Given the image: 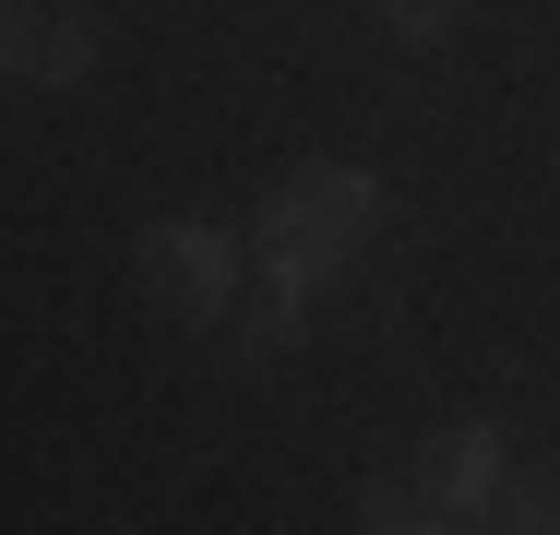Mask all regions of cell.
I'll return each instance as SVG.
<instances>
[{
	"mask_svg": "<svg viewBox=\"0 0 560 535\" xmlns=\"http://www.w3.org/2000/svg\"><path fill=\"white\" fill-rule=\"evenodd\" d=\"M358 238H370V179L358 167H299L262 203V274L275 286H311V274H335Z\"/></svg>",
	"mask_w": 560,
	"mask_h": 535,
	"instance_id": "6da1fadb",
	"label": "cell"
},
{
	"mask_svg": "<svg viewBox=\"0 0 560 535\" xmlns=\"http://www.w3.org/2000/svg\"><path fill=\"white\" fill-rule=\"evenodd\" d=\"M0 72L12 84H84L96 72V12L84 0H0Z\"/></svg>",
	"mask_w": 560,
	"mask_h": 535,
	"instance_id": "7a4b0ae2",
	"label": "cell"
},
{
	"mask_svg": "<svg viewBox=\"0 0 560 535\" xmlns=\"http://www.w3.org/2000/svg\"><path fill=\"white\" fill-rule=\"evenodd\" d=\"M143 286H155V310L179 321H226V238L215 226H143Z\"/></svg>",
	"mask_w": 560,
	"mask_h": 535,
	"instance_id": "3957f363",
	"label": "cell"
},
{
	"mask_svg": "<svg viewBox=\"0 0 560 535\" xmlns=\"http://www.w3.org/2000/svg\"><path fill=\"white\" fill-rule=\"evenodd\" d=\"M418 476H430V500H442V512H465V524H477V512L501 500V428H477V417H465V428H442Z\"/></svg>",
	"mask_w": 560,
	"mask_h": 535,
	"instance_id": "277c9868",
	"label": "cell"
},
{
	"mask_svg": "<svg viewBox=\"0 0 560 535\" xmlns=\"http://www.w3.org/2000/svg\"><path fill=\"white\" fill-rule=\"evenodd\" d=\"M430 512H442V500H430V488H406V476H370V488H358V524H370V535H418Z\"/></svg>",
	"mask_w": 560,
	"mask_h": 535,
	"instance_id": "5b68a950",
	"label": "cell"
},
{
	"mask_svg": "<svg viewBox=\"0 0 560 535\" xmlns=\"http://www.w3.org/2000/svg\"><path fill=\"white\" fill-rule=\"evenodd\" d=\"M513 535H560V476H525L513 488Z\"/></svg>",
	"mask_w": 560,
	"mask_h": 535,
	"instance_id": "8992f818",
	"label": "cell"
},
{
	"mask_svg": "<svg viewBox=\"0 0 560 535\" xmlns=\"http://www.w3.org/2000/svg\"><path fill=\"white\" fill-rule=\"evenodd\" d=\"M465 0H382V24H406V36H442Z\"/></svg>",
	"mask_w": 560,
	"mask_h": 535,
	"instance_id": "52a82bcc",
	"label": "cell"
},
{
	"mask_svg": "<svg viewBox=\"0 0 560 535\" xmlns=\"http://www.w3.org/2000/svg\"><path fill=\"white\" fill-rule=\"evenodd\" d=\"M418 535H477V524H465V512H430V524H418Z\"/></svg>",
	"mask_w": 560,
	"mask_h": 535,
	"instance_id": "ba28073f",
	"label": "cell"
}]
</instances>
